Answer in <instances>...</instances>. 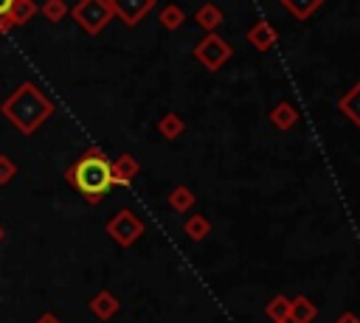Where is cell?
<instances>
[{"label":"cell","mask_w":360,"mask_h":323,"mask_svg":"<svg viewBox=\"0 0 360 323\" xmlns=\"http://www.w3.org/2000/svg\"><path fill=\"white\" fill-rule=\"evenodd\" d=\"M68 180L84 194V197H101L110 191V185L115 183L112 166L98 154V152H87L70 171Z\"/></svg>","instance_id":"obj_1"},{"label":"cell","mask_w":360,"mask_h":323,"mask_svg":"<svg viewBox=\"0 0 360 323\" xmlns=\"http://www.w3.org/2000/svg\"><path fill=\"white\" fill-rule=\"evenodd\" d=\"M76 20L87 28V31H101L104 28V22L110 20V6L104 3V0H82L79 6H76Z\"/></svg>","instance_id":"obj_2"},{"label":"cell","mask_w":360,"mask_h":323,"mask_svg":"<svg viewBox=\"0 0 360 323\" xmlns=\"http://www.w3.org/2000/svg\"><path fill=\"white\" fill-rule=\"evenodd\" d=\"M194 56H197L208 70H217V67H222V65H225V59L231 56V48H228L219 37H214V34H211V37H205V39L194 48Z\"/></svg>","instance_id":"obj_3"},{"label":"cell","mask_w":360,"mask_h":323,"mask_svg":"<svg viewBox=\"0 0 360 323\" xmlns=\"http://www.w3.org/2000/svg\"><path fill=\"white\" fill-rule=\"evenodd\" d=\"M155 0H112V8L121 14V20L127 25H135L149 8H152Z\"/></svg>","instance_id":"obj_4"},{"label":"cell","mask_w":360,"mask_h":323,"mask_svg":"<svg viewBox=\"0 0 360 323\" xmlns=\"http://www.w3.org/2000/svg\"><path fill=\"white\" fill-rule=\"evenodd\" d=\"M138 230H141V225H138V222H135L129 213H118V219L110 225V233H112L118 242H124V244H127V242H129V239H132Z\"/></svg>","instance_id":"obj_5"},{"label":"cell","mask_w":360,"mask_h":323,"mask_svg":"<svg viewBox=\"0 0 360 323\" xmlns=\"http://www.w3.org/2000/svg\"><path fill=\"white\" fill-rule=\"evenodd\" d=\"M248 39L259 48V51H267L273 42H276V31L267 25V22H256L253 28H250V34H248Z\"/></svg>","instance_id":"obj_6"},{"label":"cell","mask_w":360,"mask_h":323,"mask_svg":"<svg viewBox=\"0 0 360 323\" xmlns=\"http://www.w3.org/2000/svg\"><path fill=\"white\" fill-rule=\"evenodd\" d=\"M340 110L360 126V84H354V87L340 98Z\"/></svg>","instance_id":"obj_7"},{"label":"cell","mask_w":360,"mask_h":323,"mask_svg":"<svg viewBox=\"0 0 360 323\" xmlns=\"http://www.w3.org/2000/svg\"><path fill=\"white\" fill-rule=\"evenodd\" d=\"M321 3H323V0H281V6H284L292 17H298V20H307Z\"/></svg>","instance_id":"obj_8"},{"label":"cell","mask_w":360,"mask_h":323,"mask_svg":"<svg viewBox=\"0 0 360 323\" xmlns=\"http://www.w3.org/2000/svg\"><path fill=\"white\" fill-rule=\"evenodd\" d=\"M219 20H222V14H219V8H214V6H202L200 11H197V22L202 25V28H217L219 25Z\"/></svg>","instance_id":"obj_9"},{"label":"cell","mask_w":360,"mask_h":323,"mask_svg":"<svg viewBox=\"0 0 360 323\" xmlns=\"http://www.w3.org/2000/svg\"><path fill=\"white\" fill-rule=\"evenodd\" d=\"M160 20H163L166 28H177V25L183 22V11H180L177 6H169V8H163V17H160Z\"/></svg>","instance_id":"obj_10"},{"label":"cell","mask_w":360,"mask_h":323,"mask_svg":"<svg viewBox=\"0 0 360 323\" xmlns=\"http://www.w3.org/2000/svg\"><path fill=\"white\" fill-rule=\"evenodd\" d=\"M276 118H278V124H290V118H295V112H292L287 104H281L278 112H276Z\"/></svg>","instance_id":"obj_11"},{"label":"cell","mask_w":360,"mask_h":323,"mask_svg":"<svg viewBox=\"0 0 360 323\" xmlns=\"http://www.w3.org/2000/svg\"><path fill=\"white\" fill-rule=\"evenodd\" d=\"M14 174V166H6V160H0V183H6Z\"/></svg>","instance_id":"obj_12"},{"label":"cell","mask_w":360,"mask_h":323,"mask_svg":"<svg viewBox=\"0 0 360 323\" xmlns=\"http://www.w3.org/2000/svg\"><path fill=\"white\" fill-rule=\"evenodd\" d=\"M14 3H17V0H0V17H6V14H11V8H14Z\"/></svg>","instance_id":"obj_13"},{"label":"cell","mask_w":360,"mask_h":323,"mask_svg":"<svg viewBox=\"0 0 360 323\" xmlns=\"http://www.w3.org/2000/svg\"><path fill=\"white\" fill-rule=\"evenodd\" d=\"M0 236H3V230H0Z\"/></svg>","instance_id":"obj_14"}]
</instances>
